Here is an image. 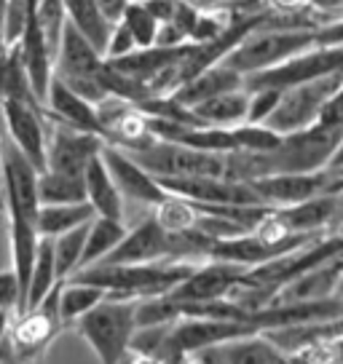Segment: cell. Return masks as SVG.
<instances>
[{"label": "cell", "mask_w": 343, "mask_h": 364, "mask_svg": "<svg viewBox=\"0 0 343 364\" xmlns=\"http://www.w3.org/2000/svg\"><path fill=\"white\" fill-rule=\"evenodd\" d=\"M196 265L199 262H124V265H102L100 262L92 268H83L70 279L100 287L113 297L145 300V297H159L172 292Z\"/></svg>", "instance_id": "6da1fadb"}, {"label": "cell", "mask_w": 343, "mask_h": 364, "mask_svg": "<svg viewBox=\"0 0 343 364\" xmlns=\"http://www.w3.org/2000/svg\"><path fill=\"white\" fill-rule=\"evenodd\" d=\"M311 46H317V30L255 24L218 62L236 70L241 78H250V75H258V73H265V70L282 65Z\"/></svg>", "instance_id": "7a4b0ae2"}, {"label": "cell", "mask_w": 343, "mask_h": 364, "mask_svg": "<svg viewBox=\"0 0 343 364\" xmlns=\"http://www.w3.org/2000/svg\"><path fill=\"white\" fill-rule=\"evenodd\" d=\"M100 364H124L137 330V300L107 295L73 324Z\"/></svg>", "instance_id": "3957f363"}, {"label": "cell", "mask_w": 343, "mask_h": 364, "mask_svg": "<svg viewBox=\"0 0 343 364\" xmlns=\"http://www.w3.org/2000/svg\"><path fill=\"white\" fill-rule=\"evenodd\" d=\"M142 169H148L156 180L172 177H226V153H201L177 142L153 139L145 148L126 150Z\"/></svg>", "instance_id": "277c9868"}, {"label": "cell", "mask_w": 343, "mask_h": 364, "mask_svg": "<svg viewBox=\"0 0 343 364\" xmlns=\"http://www.w3.org/2000/svg\"><path fill=\"white\" fill-rule=\"evenodd\" d=\"M343 86V73H332L324 78H314L306 83H297L290 89H282L274 113L268 115V126L276 134H292L300 129H309L317 124L322 107L327 105L335 91Z\"/></svg>", "instance_id": "5b68a950"}, {"label": "cell", "mask_w": 343, "mask_h": 364, "mask_svg": "<svg viewBox=\"0 0 343 364\" xmlns=\"http://www.w3.org/2000/svg\"><path fill=\"white\" fill-rule=\"evenodd\" d=\"M332 73H343V43L341 46H311L276 68L244 78V89H290L297 83H306L314 78H324Z\"/></svg>", "instance_id": "8992f818"}, {"label": "cell", "mask_w": 343, "mask_h": 364, "mask_svg": "<svg viewBox=\"0 0 343 364\" xmlns=\"http://www.w3.org/2000/svg\"><path fill=\"white\" fill-rule=\"evenodd\" d=\"M0 115H3V132L9 134V142L38 171L46 169L48 126H51L46 110L27 102H16V100H0Z\"/></svg>", "instance_id": "52a82bcc"}, {"label": "cell", "mask_w": 343, "mask_h": 364, "mask_svg": "<svg viewBox=\"0 0 343 364\" xmlns=\"http://www.w3.org/2000/svg\"><path fill=\"white\" fill-rule=\"evenodd\" d=\"M57 292L59 287L38 308H30V311H22V314L14 316L11 330H9V346L19 356L22 364H33L62 332V321H59L57 311Z\"/></svg>", "instance_id": "ba28073f"}, {"label": "cell", "mask_w": 343, "mask_h": 364, "mask_svg": "<svg viewBox=\"0 0 343 364\" xmlns=\"http://www.w3.org/2000/svg\"><path fill=\"white\" fill-rule=\"evenodd\" d=\"M100 156H102L105 166H107L110 177H113L118 193H121V198H124L126 209H129V204H132L148 215L153 206L161 204V201L167 198L164 185H161L148 169H142L126 150L105 142V148Z\"/></svg>", "instance_id": "9c48e42d"}, {"label": "cell", "mask_w": 343, "mask_h": 364, "mask_svg": "<svg viewBox=\"0 0 343 364\" xmlns=\"http://www.w3.org/2000/svg\"><path fill=\"white\" fill-rule=\"evenodd\" d=\"M102 148L105 139L100 134L75 132V129H68V126L51 124L48 126L46 145V169L83 177L86 166L102 153Z\"/></svg>", "instance_id": "30bf717a"}, {"label": "cell", "mask_w": 343, "mask_h": 364, "mask_svg": "<svg viewBox=\"0 0 343 364\" xmlns=\"http://www.w3.org/2000/svg\"><path fill=\"white\" fill-rule=\"evenodd\" d=\"M247 268L236 262L223 260H201L194 271L185 276L180 284L174 287L167 297L183 300V303H209V300H223L231 295V289L239 284Z\"/></svg>", "instance_id": "8fae6325"}, {"label": "cell", "mask_w": 343, "mask_h": 364, "mask_svg": "<svg viewBox=\"0 0 343 364\" xmlns=\"http://www.w3.org/2000/svg\"><path fill=\"white\" fill-rule=\"evenodd\" d=\"M330 177V169L311 171V174H268L260 180H252V188L265 206L279 209V206H292L320 193H327Z\"/></svg>", "instance_id": "7c38bea8"}, {"label": "cell", "mask_w": 343, "mask_h": 364, "mask_svg": "<svg viewBox=\"0 0 343 364\" xmlns=\"http://www.w3.org/2000/svg\"><path fill=\"white\" fill-rule=\"evenodd\" d=\"M338 212H341L338 193L327 191V193L314 196V198L300 201V204L279 206V209H274V217L287 233L324 236V233H332V228L338 223Z\"/></svg>", "instance_id": "4fadbf2b"}, {"label": "cell", "mask_w": 343, "mask_h": 364, "mask_svg": "<svg viewBox=\"0 0 343 364\" xmlns=\"http://www.w3.org/2000/svg\"><path fill=\"white\" fill-rule=\"evenodd\" d=\"M43 110H46V118L51 124L102 136V126L97 118V105H92L80 94L68 89L59 78H51V83H48L46 97H43Z\"/></svg>", "instance_id": "5bb4252c"}, {"label": "cell", "mask_w": 343, "mask_h": 364, "mask_svg": "<svg viewBox=\"0 0 343 364\" xmlns=\"http://www.w3.org/2000/svg\"><path fill=\"white\" fill-rule=\"evenodd\" d=\"M233 89H244V78L236 70H231L228 65L215 62L209 68L199 70L194 78H188L183 86H177L169 97L174 102L185 105V107H196V105H201L206 100H212V97H218V94H226V91Z\"/></svg>", "instance_id": "9a60e30c"}, {"label": "cell", "mask_w": 343, "mask_h": 364, "mask_svg": "<svg viewBox=\"0 0 343 364\" xmlns=\"http://www.w3.org/2000/svg\"><path fill=\"white\" fill-rule=\"evenodd\" d=\"M83 191H86V204L92 206L94 217H110V220L126 223V204L105 166L102 156H97L83 171Z\"/></svg>", "instance_id": "2e32d148"}, {"label": "cell", "mask_w": 343, "mask_h": 364, "mask_svg": "<svg viewBox=\"0 0 343 364\" xmlns=\"http://www.w3.org/2000/svg\"><path fill=\"white\" fill-rule=\"evenodd\" d=\"M247 105H250V91L233 89L226 94H218L206 102L191 107L196 121L201 126H215V129H236L247 124Z\"/></svg>", "instance_id": "e0dca14e"}, {"label": "cell", "mask_w": 343, "mask_h": 364, "mask_svg": "<svg viewBox=\"0 0 343 364\" xmlns=\"http://www.w3.org/2000/svg\"><path fill=\"white\" fill-rule=\"evenodd\" d=\"M126 223L110 220V217H92V223L86 225V241H83V255H80V268H92L97 262H102L110 252L118 247V241L124 239ZM75 276V273H73Z\"/></svg>", "instance_id": "ac0fdd59"}, {"label": "cell", "mask_w": 343, "mask_h": 364, "mask_svg": "<svg viewBox=\"0 0 343 364\" xmlns=\"http://www.w3.org/2000/svg\"><path fill=\"white\" fill-rule=\"evenodd\" d=\"M62 6H65L70 27H75V30H78L94 48H100V54H102L105 41H107V35H110L113 22L105 16V11L100 9V3H97V0H62Z\"/></svg>", "instance_id": "d6986e66"}, {"label": "cell", "mask_w": 343, "mask_h": 364, "mask_svg": "<svg viewBox=\"0 0 343 364\" xmlns=\"http://www.w3.org/2000/svg\"><path fill=\"white\" fill-rule=\"evenodd\" d=\"M92 217L94 212L86 201H78V204H41L35 225H38L41 239H57L68 230L86 225Z\"/></svg>", "instance_id": "ffe728a7"}, {"label": "cell", "mask_w": 343, "mask_h": 364, "mask_svg": "<svg viewBox=\"0 0 343 364\" xmlns=\"http://www.w3.org/2000/svg\"><path fill=\"white\" fill-rule=\"evenodd\" d=\"M62 284L57 276V265H54V250H51V239H41L38 252L33 260V273H30V284H27V295H24L22 311L38 308L46 300L57 287ZM19 311V314H22Z\"/></svg>", "instance_id": "44dd1931"}, {"label": "cell", "mask_w": 343, "mask_h": 364, "mask_svg": "<svg viewBox=\"0 0 343 364\" xmlns=\"http://www.w3.org/2000/svg\"><path fill=\"white\" fill-rule=\"evenodd\" d=\"M107 292L100 289V287H92V284H83V282H62L59 284V292H57V311H59V321H62V327H68V324H75L83 314H89L97 303H102Z\"/></svg>", "instance_id": "7402d4cb"}, {"label": "cell", "mask_w": 343, "mask_h": 364, "mask_svg": "<svg viewBox=\"0 0 343 364\" xmlns=\"http://www.w3.org/2000/svg\"><path fill=\"white\" fill-rule=\"evenodd\" d=\"M228 364H290L285 353L265 338L263 332H252L239 341H231L223 346Z\"/></svg>", "instance_id": "603a6c76"}, {"label": "cell", "mask_w": 343, "mask_h": 364, "mask_svg": "<svg viewBox=\"0 0 343 364\" xmlns=\"http://www.w3.org/2000/svg\"><path fill=\"white\" fill-rule=\"evenodd\" d=\"M38 201L41 204H78V201H86L83 177L51 169L38 171Z\"/></svg>", "instance_id": "cb8c5ba5"}, {"label": "cell", "mask_w": 343, "mask_h": 364, "mask_svg": "<svg viewBox=\"0 0 343 364\" xmlns=\"http://www.w3.org/2000/svg\"><path fill=\"white\" fill-rule=\"evenodd\" d=\"M150 215H153V220H156L167 233H172V236L188 233V230H194L196 223H199V209H196L188 198H180V196H172V193H167V198H164L161 204L153 206Z\"/></svg>", "instance_id": "d4e9b609"}, {"label": "cell", "mask_w": 343, "mask_h": 364, "mask_svg": "<svg viewBox=\"0 0 343 364\" xmlns=\"http://www.w3.org/2000/svg\"><path fill=\"white\" fill-rule=\"evenodd\" d=\"M92 223V220H89ZM86 223V225H89ZM86 225L68 230L57 239H51V250H54V265H57L59 282H68L73 273L80 268V255H83V241H86Z\"/></svg>", "instance_id": "484cf974"}, {"label": "cell", "mask_w": 343, "mask_h": 364, "mask_svg": "<svg viewBox=\"0 0 343 364\" xmlns=\"http://www.w3.org/2000/svg\"><path fill=\"white\" fill-rule=\"evenodd\" d=\"M115 22H121L126 30H129V35H132L134 43H137V48H150V46H156L161 24L153 19V14H150L139 0H129V3L124 6V11H121V16H118Z\"/></svg>", "instance_id": "4316f807"}, {"label": "cell", "mask_w": 343, "mask_h": 364, "mask_svg": "<svg viewBox=\"0 0 343 364\" xmlns=\"http://www.w3.org/2000/svg\"><path fill=\"white\" fill-rule=\"evenodd\" d=\"M35 22L41 27V35L46 41L51 57L57 59L59 41L68 27V14H65L62 0H35Z\"/></svg>", "instance_id": "83f0119b"}, {"label": "cell", "mask_w": 343, "mask_h": 364, "mask_svg": "<svg viewBox=\"0 0 343 364\" xmlns=\"http://www.w3.org/2000/svg\"><path fill=\"white\" fill-rule=\"evenodd\" d=\"M303 19L311 30H320L327 24H335L343 19V0H306L303 6Z\"/></svg>", "instance_id": "f1b7e54d"}, {"label": "cell", "mask_w": 343, "mask_h": 364, "mask_svg": "<svg viewBox=\"0 0 343 364\" xmlns=\"http://www.w3.org/2000/svg\"><path fill=\"white\" fill-rule=\"evenodd\" d=\"M250 91V105H247V124H265L268 115L274 113L276 102H279V89H268V86H260V89H247Z\"/></svg>", "instance_id": "f546056e"}, {"label": "cell", "mask_w": 343, "mask_h": 364, "mask_svg": "<svg viewBox=\"0 0 343 364\" xmlns=\"http://www.w3.org/2000/svg\"><path fill=\"white\" fill-rule=\"evenodd\" d=\"M132 51H137V43H134V38L129 35L121 22H113L110 27V35H107V41H105V48H102V57L107 62H113V59H121L126 54H132Z\"/></svg>", "instance_id": "4dcf8cb0"}, {"label": "cell", "mask_w": 343, "mask_h": 364, "mask_svg": "<svg viewBox=\"0 0 343 364\" xmlns=\"http://www.w3.org/2000/svg\"><path fill=\"white\" fill-rule=\"evenodd\" d=\"M0 311H19V282L14 271H0Z\"/></svg>", "instance_id": "1f68e13d"}, {"label": "cell", "mask_w": 343, "mask_h": 364, "mask_svg": "<svg viewBox=\"0 0 343 364\" xmlns=\"http://www.w3.org/2000/svg\"><path fill=\"white\" fill-rule=\"evenodd\" d=\"M145 9H148L150 14H153V19L159 24L169 22L172 16H174V11H177V3L180 0H139Z\"/></svg>", "instance_id": "d6a6232c"}, {"label": "cell", "mask_w": 343, "mask_h": 364, "mask_svg": "<svg viewBox=\"0 0 343 364\" xmlns=\"http://www.w3.org/2000/svg\"><path fill=\"white\" fill-rule=\"evenodd\" d=\"M265 3L274 14H300L306 6V0H265Z\"/></svg>", "instance_id": "836d02e7"}, {"label": "cell", "mask_w": 343, "mask_h": 364, "mask_svg": "<svg viewBox=\"0 0 343 364\" xmlns=\"http://www.w3.org/2000/svg\"><path fill=\"white\" fill-rule=\"evenodd\" d=\"M100 3V9L105 11V16L110 19V22H115L118 16H121V11H124V6L129 3V0H97Z\"/></svg>", "instance_id": "e575fe53"}, {"label": "cell", "mask_w": 343, "mask_h": 364, "mask_svg": "<svg viewBox=\"0 0 343 364\" xmlns=\"http://www.w3.org/2000/svg\"><path fill=\"white\" fill-rule=\"evenodd\" d=\"M126 364H167V362L159 359V356H150V353H129Z\"/></svg>", "instance_id": "d590c367"}, {"label": "cell", "mask_w": 343, "mask_h": 364, "mask_svg": "<svg viewBox=\"0 0 343 364\" xmlns=\"http://www.w3.org/2000/svg\"><path fill=\"white\" fill-rule=\"evenodd\" d=\"M14 311H0V343L9 338V330H11V321H14Z\"/></svg>", "instance_id": "8d00e7d4"}, {"label": "cell", "mask_w": 343, "mask_h": 364, "mask_svg": "<svg viewBox=\"0 0 343 364\" xmlns=\"http://www.w3.org/2000/svg\"><path fill=\"white\" fill-rule=\"evenodd\" d=\"M9 51H11V46H6V41L0 38V83H3V73H6V62H9Z\"/></svg>", "instance_id": "74e56055"}, {"label": "cell", "mask_w": 343, "mask_h": 364, "mask_svg": "<svg viewBox=\"0 0 343 364\" xmlns=\"http://www.w3.org/2000/svg\"><path fill=\"white\" fill-rule=\"evenodd\" d=\"M188 6H194V9H215L220 0H183Z\"/></svg>", "instance_id": "f35d334b"}, {"label": "cell", "mask_w": 343, "mask_h": 364, "mask_svg": "<svg viewBox=\"0 0 343 364\" xmlns=\"http://www.w3.org/2000/svg\"><path fill=\"white\" fill-rule=\"evenodd\" d=\"M332 297L341 303V308H343V273H341V279H338V284H335V292H332Z\"/></svg>", "instance_id": "ab89813d"}, {"label": "cell", "mask_w": 343, "mask_h": 364, "mask_svg": "<svg viewBox=\"0 0 343 364\" xmlns=\"http://www.w3.org/2000/svg\"><path fill=\"white\" fill-rule=\"evenodd\" d=\"M0 180H3V139H0Z\"/></svg>", "instance_id": "60d3db41"}, {"label": "cell", "mask_w": 343, "mask_h": 364, "mask_svg": "<svg viewBox=\"0 0 343 364\" xmlns=\"http://www.w3.org/2000/svg\"><path fill=\"white\" fill-rule=\"evenodd\" d=\"M0 132H3V115H0Z\"/></svg>", "instance_id": "b9f144b4"}, {"label": "cell", "mask_w": 343, "mask_h": 364, "mask_svg": "<svg viewBox=\"0 0 343 364\" xmlns=\"http://www.w3.org/2000/svg\"><path fill=\"white\" fill-rule=\"evenodd\" d=\"M0 209H3V196H0Z\"/></svg>", "instance_id": "7bdbcfd3"}, {"label": "cell", "mask_w": 343, "mask_h": 364, "mask_svg": "<svg viewBox=\"0 0 343 364\" xmlns=\"http://www.w3.org/2000/svg\"><path fill=\"white\" fill-rule=\"evenodd\" d=\"M341 166H343V164H341ZM335 169H338V166H335Z\"/></svg>", "instance_id": "ee69618b"}, {"label": "cell", "mask_w": 343, "mask_h": 364, "mask_svg": "<svg viewBox=\"0 0 343 364\" xmlns=\"http://www.w3.org/2000/svg\"><path fill=\"white\" fill-rule=\"evenodd\" d=\"M124 364H126V362H124Z\"/></svg>", "instance_id": "f6af8a7d"}]
</instances>
